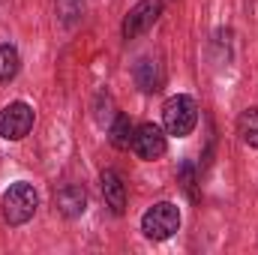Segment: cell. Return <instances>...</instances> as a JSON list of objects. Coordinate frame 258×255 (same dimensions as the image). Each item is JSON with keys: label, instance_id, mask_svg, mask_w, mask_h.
<instances>
[{"label": "cell", "instance_id": "cell-11", "mask_svg": "<svg viewBox=\"0 0 258 255\" xmlns=\"http://www.w3.org/2000/svg\"><path fill=\"white\" fill-rule=\"evenodd\" d=\"M132 123H129L126 114H117L114 120H111V126H108V141L117 147V150H126V147H132Z\"/></svg>", "mask_w": 258, "mask_h": 255}, {"label": "cell", "instance_id": "cell-14", "mask_svg": "<svg viewBox=\"0 0 258 255\" xmlns=\"http://www.w3.org/2000/svg\"><path fill=\"white\" fill-rule=\"evenodd\" d=\"M57 9H60V15H63L66 24H72V21L81 15V9H84V0H57Z\"/></svg>", "mask_w": 258, "mask_h": 255}, {"label": "cell", "instance_id": "cell-8", "mask_svg": "<svg viewBox=\"0 0 258 255\" xmlns=\"http://www.w3.org/2000/svg\"><path fill=\"white\" fill-rule=\"evenodd\" d=\"M99 183H102V198H105V204L111 207V213H123L126 210V183H123V177L114 171V168H105L102 171V177H99Z\"/></svg>", "mask_w": 258, "mask_h": 255}, {"label": "cell", "instance_id": "cell-10", "mask_svg": "<svg viewBox=\"0 0 258 255\" xmlns=\"http://www.w3.org/2000/svg\"><path fill=\"white\" fill-rule=\"evenodd\" d=\"M237 135H240L243 144H249V147L258 150V105L255 108H246L237 117Z\"/></svg>", "mask_w": 258, "mask_h": 255}, {"label": "cell", "instance_id": "cell-5", "mask_svg": "<svg viewBox=\"0 0 258 255\" xmlns=\"http://www.w3.org/2000/svg\"><path fill=\"white\" fill-rule=\"evenodd\" d=\"M159 15H162V0H138L126 12V18H123V27H120L123 39L126 42L129 39H138L147 27H153L159 21Z\"/></svg>", "mask_w": 258, "mask_h": 255}, {"label": "cell", "instance_id": "cell-3", "mask_svg": "<svg viewBox=\"0 0 258 255\" xmlns=\"http://www.w3.org/2000/svg\"><path fill=\"white\" fill-rule=\"evenodd\" d=\"M162 123H165V132L174 135V138H186L192 135L195 123H198V102L186 93H177L171 99H165L162 105Z\"/></svg>", "mask_w": 258, "mask_h": 255}, {"label": "cell", "instance_id": "cell-12", "mask_svg": "<svg viewBox=\"0 0 258 255\" xmlns=\"http://www.w3.org/2000/svg\"><path fill=\"white\" fill-rule=\"evenodd\" d=\"M21 69V57L15 45H0V81H12Z\"/></svg>", "mask_w": 258, "mask_h": 255}, {"label": "cell", "instance_id": "cell-4", "mask_svg": "<svg viewBox=\"0 0 258 255\" xmlns=\"http://www.w3.org/2000/svg\"><path fill=\"white\" fill-rule=\"evenodd\" d=\"M33 120H36V114H33V108H30L27 102H21V99L9 102V105L0 111V138H6V141H21V138H27L30 129H33Z\"/></svg>", "mask_w": 258, "mask_h": 255}, {"label": "cell", "instance_id": "cell-1", "mask_svg": "<svg viewBox=\"0 0 258 255\" xmlns=\"http://www.w3.org/2000/svg\"><path fill=\"white\" fill-rule=\"evenodd\" d=\"M36 207H39V192L33 189V183H27V180L12 183L9 189L3 192V198H0V210H3V219L9 225L30 222Z\"/></svg>", "mask_w": 258, "mask_h": 255}, {"label": "cell", "instance_id": "cell-7", "mask_svg": "<svg viewBox=\"0 0 258 255\" xmlns=\"http://www.w3.org/2000/svg\"><path fill=\"white\" fill-rule=\"evenodd\" d=\"M54 204H57V210L63 213L66 219H78L87 210V192L78 183H66V186H60L54 192Z\"/></svg>", "mask_w": 258, "mask_h": 255}, {"label": "cell", "instance_id": "cell-9", "mask_svg": "<svg viewBox=\"0 0 258 255\" xmlns=\"http://www.w3.org/2000/svg\"><path fill=\"white\" fill-rule=\"evenodd\" d=\"M132 78H135V84L144 90V93H156L159 87H162V66L159 60H153V57H141L138 63L132 66Z\"/></svg>", "mask_w": 258, "mask_h": 255}, {"label": "cell", "instance_id": "cell-6", "mask_svg": "<svg viewBox=\"0 0 258 255\" xmlns=\"http://www.w3.org/2000/svg\"><path fill=\"white\" fill-rule=\"evenodd\" d=\"M132 150H135L138 159L153 162V159L165 156L168 138H165V132L156 126V123H141V126H135V132H132Z\"/></svg>", "mask_w": 258, "mask_h": 255}, {"label": "cell", "instance_id": "cell-13", "mask_svg": "<svg viewBox=\"0 0 258 255\" xmlns=\"http://www.w3.org/2000/svg\"><path fill=\"white\" fill-rule=\"evenodd\" d=\"M93 114H96V123H99V126H111V120H114V117H117V111H114V99H111V96H108V93H99V99H96V111H93Z\"/></svg>", "mask_w": 258, "mask_h": 255}, {"label": "cell", "instance_id": "cell-2", "mask_svg": "<svg viewBox=\"0 0 258 255\" xmlns=\"http://www.w3.org/2000/svg\"><path fill=\"white\" fill-rule=\"evenodd\" d=\"M177 228H180V210L171 201H156L141 216V234L147 240H156V243L168 240V237L177 234Z\"/></svg>", "mask_w": 258, "mask_h": 255}]
</instances>
